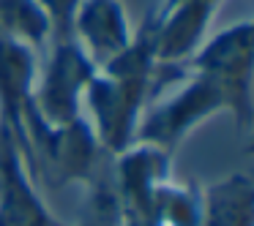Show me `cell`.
<instances>
[{"mask_svg":"<svg viewBox=\"0 0 254 226\" xmlns=\"http://www.w3.org/2000/svg\"><path fill=\"white\" fill-rule=\"evenodd\" d=\"M71 226H121L118 196L112 185V155L101 161L96 175L88 180V199H85L82 215Z\"/></svg>","mask_w":254,"mask_h":226,"instance_id":"12","label":"cell"},{"mask_svg":"<svg viewBox=\"0 0 254 226\" xmlns=\"http://www.w3.org/2000/svg\"><path fill=\"white\" fill-rule=\"evenodd\" d=\"M50 22V41L74 39V19H77L82 0H36Z\"/></svg>","mask_w":254,"mask_h":226,"instance_id":"13","label":"cell"},{"mask_svg":"<svg viewBox=\"0 0 254 226\" xmlns=\"http://www.w3.org/2000/svg\"><path fill=\"white\" fill-rule=\"evenodd\" d=\"M33 85V109L47 123H68L82 115V98L99 66L77 39L50 41Z\"/></svg>","mask_w":254,"mask_h":226,"instance_id":"4","label":"cell"},{"mask_svg":"<svg viewBox=\"0 0 254 226\" xmlns=\"http://www.w3.org/2000/svg\"><path fill=\"white\" fill-rule=\"evenodd\" d=\"M0 226H66L50 213L11 134L0 126Z\"/></svg>","mask_w":254,"mask_h":226,"instance_id":"6","label":"cell"},{"mask_svg":"<svg viewBox=\"0 0 254 226\" xmlns=\"http://www.w3.org/2000/svg\"><path fill=\"white\" fill-rule=\"evenodd\" d=\"M202 185L194 180H164L156 191V226H199Z\"/></svg>","mask_w":254,"mask_h":226,"instance_id":"11","label":"cell"},{"mask_svg":"<svg viewBox=\"0 0 254 226\" xmlns=\"http://www.w3.org/2000/svg\"><path fill=\"white\" fill-rule=\"evenodd\" d=\"M189 3H208V6H221V0H161V6H156V8H159V11H167V8L189 6Z\"/></svg>","mask_w":254,"mask_h":226,"instance_id":"14","label":"cell"},{"mask_svg":"<svg viewBox=\"0 0 254 226\" xmlns=\"http://www.w3.org/2000/svg\"><path fill=\"white\" fill-rule=\"evenodd\" d=\"M0 33L33 52H44L50 44V22L36 0H0Z\"/></svg>","mask_w":254,"mask_h":226,"instance_id":"10","label":"cell"},{"mask_svg":"<svg viewBox=\"0 0 254 226\" xmlns=\"http://www.w3.org/2000/svg\"><path fill=\"white\" fill-rule=\"evenodd\" d=\"M134 36L123 0H82L74 19V39L96 66L121 55Z\"/></svg>","mask_w":254,"mask_h":226,"instance_id":"8","label":"cell"},{"mask_svg":"<svg viewBox=\"0 0 254 226\" xmlns=\"http://www.w3.org/2000/svg\"><path fill=\"white\" fill-rule=\"evenodd\" d=\"M219 112H227V101L221 90L202 74L186 71L178 88L164 98H153L139 120L137 142H148L156 147L175 153L178 144L210 120Z\"/></svg>","mask_w":254,"mask_h":226,"instance_id":"3","label":"cell"},{"mask_svg":"<svg viewBox=\"0 0 254 226\" xmlns=\"http://www.w3.org/2000/svg\"><path fill=\"white\" fill-rule=\"evenodd\" d=\"M172 177V153L134 142L112 155V185L121 226H156V191Z\"/></svg>","mask_w":254,"mask_h":226,"instance_id":"5","label":"cell"},{"mask_svg":"<svg viewBox=\"0 0 254 226\" xmlns=\"http://www.w3.org/2000/svg\"><path fill=\"white\" fill-rule=\"evenodd\" d=\"M186 71L208 77L221 90L238 131L254 123V22L243 19L208 36Z\"/></svg>","mask_w":254,"mask_h":226,"instance_id":"2","label":"cell"},{"mask_svg":"<svg viewBox=\"0 0 254 226\" xmlns=\"http://www.w3.org/2000/svg\"><path fill=\"white\" fill-rule=\"evenodd\" d=\"M199 226H254V182L246 172L202 185Z\"/></svg>","mask_w":254,"mask_h":226,"instance_id":"9","label":"cell"},{"mask_svg":"<svg viewBox=\"0 0 254 226\" xmlns=\"http://www.w3.org/2000/svg\"><path fill=\"white\" fill-rule=\"evenodd\" d=\"M219 6L208 3H189V6H175L159 11L153 8L156 22V60L164 68L183 71L186 63L197 55V49L208 39V28L216 17Z\"/></svg>","mask_w":254,"mask_h":226,"instance_id":"7","label":"cell"},{"mask_svg":"<svg viewBox=\"0 0 254 226\" xmlns=\"http://www.w3.org/2000/svg\"><path fill=\"white\" fill-rule=\"evenodd\" d=\"M25 144H28V169L36 185L58 193L68 185L85 182L96 175L107 153L101 150L88 117H74L68 123H47L30 101L25 112Z\"/></svg>","mask_w":254,"mask_h":226,"instance_id":"1","label":"cell"}]
</instances>
